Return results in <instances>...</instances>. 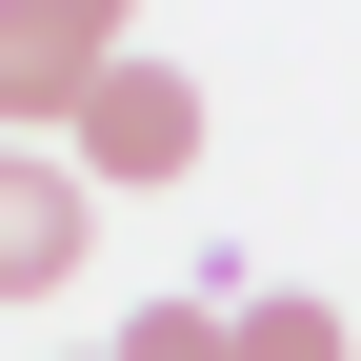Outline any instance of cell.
I'll return each instance as SVG.
<instances>
[{"mask_svg":"<svg viewBox=\"0 0 361 361\" xmlns=\"http://www.w3.org/2000/svg\"><path fill=\"white\" fill-rule=\"evenodd\" d=\"M121 61H141V40H121L101 0H0V121H20V141H40V121L80 141V101H101Z\"/></svg>","mask_w":361,"mask_h":361,"instance_id":"obj_2","label":"cell"},{"mask_svg":"<svg viewBox=\"0 0 361 361\" xmlns=\"http://www.w3.org/2000/svg\"><path fill=\"white\" fill-rule=\"evenodd\" d=\"M241 361H361V341H341V301H301V281H261V301H241Z\"/></svg>","mask_w":361,"mask_h":361,"instance_id":"obj_5","label":"cell"},{"mask_svg":"<svg viewBox=\"0 0 361 361\" xmlns=\"http://www.w3.org/2000/svg\"><path fill=\"white\" fill-rule=\"evenodd\" d=\"M80 241H101V180L40 161V141H0V301H61V281H80Z\"/></svg>","mask_w":361,"mask_h":361,"instance_id":"obj_3","label":"cell"},{"mask_svg":"<svg viewBox=\"0 0 361 361\" xmlns=\"http://www.w3.org/2000/svg\"><path fill=\"white\" fill-rule=\"evenodd\" d=\"M101 201H161V180H201V80L180 61H121L101 101H80V141H61Z\"/></svg>","mask_w":361,"mask_h":361,"instance_id":"obj_1","label":"cell"},{"mask_svg":"<svg viewBox=\"0 0 361 361\" xmlns=\"http://www.w3.org/2000/svg\"><path fill=\"white\" fill-rule=\"evenodd\" d=\"M101 361H241V301H201V281H180V301H141Z\"/></svg>","mask_w":361,"mask_h":361,"instance_id":"obj_4","label":"cell"}]
</instances>
